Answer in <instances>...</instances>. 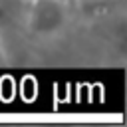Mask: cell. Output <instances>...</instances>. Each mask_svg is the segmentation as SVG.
<instances>
[{
	"label": "cell",
	"instance_id": "obj_1",
	"mask_svg": "<svg viewBox=\"0 0 127 127\" xmlns=\"http://www.w3.org/2000/svg\"><path fill=\"white\" fill-rule=\"evenodd\" d=\"M73 4L67 0H30L26 16V36L36 40H54L62 36L73 16Z\"/></svg>",
	"mask_w": 127,
	"mask_h": 127
},
{
	"label": "cell",
	"instance_id": "obj_2",
	"mask_svg": "<svg viewBox=\"0 0 127 127\" xmlns=\"http://www.w3.org/2000/svg\"><path fill=\"white\" fill-rule=\"evenodd\" d=\"M30 0H0V40L6 48L8 40L26 36V16Z\"/></svg>",
	"mask_w": 127,
	"mask_h": 127
},
{
	"label": "cell",
	"instance_id": "obj_3",
	"mask_svg": "<svg viewBox=\"0 0 127 127\" xmlns=\"http://www.w3.org/2000/svg\"><path fill=\"white\" fill-rule=\"evenodd\" d=\"M6 62H8V52H6V48H4V44L0 40V65H4Z\"/></svg>",
	"mask_w": 127,
	"mask_h": 127
},
{
	"label": "cell",
	"instance_id": "obj_4",
	"mask_svg": "<svg viewBox=\"0 0 127 127\" xmlns=\"http://www.w3.org/2000/svg\"><path fill=\"white\" fill-rule=\"evenodd\" d=\"M67 2H71V4H77V2H87V0H67Z\"/></svg>",
	"mask_w": 127,
	"mask_h": 127
}]
</instances>
